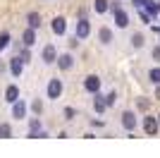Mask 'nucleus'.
<instances>
[{
  "label": "nucleus",
  "mask_w": 160,
  "mask_h": 158,
  "mask_svg": "<svg viewBox=\"0 0 160 158\" xmlns=\"http://www.w3.org/2000/svg\"><path fill=\"white\" fill-rule=\"evenodd\" d=\"M158 12H160V3H158Z\"/></svg>",
  "instance_id": "72a5a7b5"
},
{
  "label": "nucleus",
  "mask_w": 160,
  "mask_h": 158,
  "mask_svg": "<svg viewBox=\"0 0 160 158\" xmlns=\"http://www.w3.org/2000/svg\"><path fill=\"white\" fill-rule=\"evenodd\" d=\"M129 41H132V46H134V48H141V46H143V34H134Z\"/></svg>",
  "instance_id": "5701e85b"
},
{
  "label": "nucleus",
  "mask_w": 160,
  "mask_h": 158,
  "mask_svg": "<svg viewBox=\"0 0 160 158\" xmlns=\"http://www.w3.org/2000/svg\"><path fill=\"white\" fill-rule=\"evenodd\" d=\"M88 34H91V22L86 19V17H81L79 22H77V31H74V36H77V39H86Z\"/></svg>",
  "instance_id": "20e7f679"
},
{
  "label": "nucleus",
  "mask_w": 160,
  "mask_h": 158,
  "mask_svg": "<svg viewBox=\"0 0 160 158\" xmlns=\"http://www.w3.org/2000/svg\"><path fill=\"white\" fill-rule=\"evenodd\" d=\"M141 10H143V12H146L151 19H158V14H160V12H158V3H153V0H148V3L141 7Z\"/></svg>",
  "instance_id": "2eb2a0df"
},
{
  "label": "nucleus",
  "mask_w": 160,
  "mask_h": 158,
  "mask_svg": "<svg viewBox=\"0 0 160 158\" xmlns=\"http://www.w3.org/2000/svg\"><path fill=\"white\" fill-rule=\"evenodd\" d=\"M132 3H134V7H143L148 0H132Z\"/></svg>",
  "instance_id": "2f4dec72"
},
{
  "label": "nucleus",
  "mask_w": 160,
  "mask_h": 158,
  "mask_svg": "<svg viewBox=\"0 0 160 158\" xmlns=\"http://www.w3.org/2000/svg\"><path fill=\"white\" fill-rule=\"evenodd\" d=\"M115 14V24H117V29H127L129 26V14L122 10V7H117V10H112Z\"/></svg>",
  "instance_id": "9d476101"
},
{
  "label": "nucleus",
  "mask_w": 160,
  "mask_h": 158,
  "mask_svg": "<svg viewBox=\"0 0 160 158\" xmlns=\"http://www.w3.org/2000/svg\"><path fill=\"white\" fill-rule=\"evenodd\" d=\"M7 46H10V34L2 31V34H0V50H5Z\"/></svg>",
  "instance_id": "b1692460"
},
{
  "label": "nucleus",
  "mask_w": 160,
  "mask_h": 158,
  "mask_svg": "<svg viewBox=\"0 0 160 158\" xmlns=\"http://www.w3.org/2000/svg\"><path fill=\"white\" fill-rule=\"evenodd\" d=\"M93 110H96V113H105V110H108L105 98L100 96V91H98V93H93Z\"/></svg>",
  "instance_id": "f3484780"
},
{
  "label": "nucleus",
  "mask_w": 160,
  "mask_h": 158,
  "mask_svg": "<svg viewBox=\"0 0 160 158\" xmlns=\"http://www.w3.org/2000/svg\"><path fill=\"white\" fill-rule=\"evenodd\" d=\"M55 58H58V48H55L53 43L43 46V53H41V60H43L46 65H55Z\"/></svg>",
  "instance_id": "7ed1b4c3"
},
{
  "label": "nucleus",
  "mask_w": 160,
  "mask_h": 158,
  "mask_svg": "<svg viewBox=\"0 0 160 158\" xmlns=\"http://www.w3.org/2000/svg\"><path fill=\"white\" fill-rule=\"evenodd\" d=\"M46 96L50 101H58L62 96V79H50V82H48V89H46Z\"/></svg>",
  "instance_id": "f257e3e1"
},
{
  "label": "nucleus",
  "mask_w": 160,
  "mask_h": 158,
  "mask_svg": "<svg viewBox=\"0 0 160 158\" xmlns=\"http://www.w3.org/2000/svg\"><path fill=\"white\" fill-rule=\"evenodd\" d=\"M62 115H65V120H74V118H77V110H74V108H65Z\"/></svg>",
  "instance_id": "bb28decb"
},
{
  "label": "nucleus",
  "mask_w": 160,
  "mask_h": 158,
  "mask_svg": "<svg viewBox=\"0 0 160 158\" xmlns=\"http://www.w3.org/2000/svg\"><path fill=\"white\" fill-rule=\"evenodd\" d=\"M84 89H86L88 93H98L100 91V77L98 74H88V77L84 79Z\"/></svg>",
  "instance_id": "0eeeda50"
},
{
  "label": "nucleus",
  "mask_w": 160,
  "mask_h": 158,
  "mask_svg": "<svg viewBox=\"0 0 160 158\" xmlns=\"http://www.w3.org/2000/svg\"><path fill=\"white\" fill-rule=\"evenodd\" d=\"M31 110L36 113V115H41V113H43V101H41V98H33L31 101Z\"/></svg>",
  "instance_id": "4be33fe9"
},
{
  "label": "nucleus",
  "mask_w": 160,
  "mask_h": 158,
  "mask_svg": "<svg viewBox=\"0 0 160 158\" xmlns=\"http://www.w3.org/2000/svg\"><path fill=\"white\" fill-rule=\"evenodd\" d=\"M158 129H160L158 118L146 115V118H143V132H146V137H155V134H158Z\"/></svg>",
  "instance_id": "f03ea898"
},
{
  "label": "nucleus",
  "mask_w": 160,
  "mask_h": 158,
  "mask_svg": "<svg viewBox=\"0 0 160 158\" xmlns=\"http://www.w3.org/2000/svg\"><path fill=\"white\" fill-rule=\"evenodd\" d=\"M38 129H41V118L36 115V118H31V120H29V134H27V137H29V139H36Z\"/></svg>",
  "instance_id": "4468645a"
},
{
  "label": "nucleus",
  "mask_w": 160,
  "mask_h": 158,
  "mask_svg": "<svg viewBox=\"0 0 160 158\" xmlns=\"http://www.w3.org/2000/svg\"><path fill=\"white\" fill-rule=\"evenodd\" d=\"M19 58H22V62H24V65H27V62H31V53H29V48H27V46L22 48V53H19Z\"/></svg>",
  "instance_id": "393cba45"
},
{
  "label": "nucleus",
  "mask_w": 160,
  "mask_h": 158,
  "mask_svg": "<svg viewBox=\"0 0 160 158\" xmlns=\"http://www.w3.org/2000/svg\"><path fill=\"white\" fill-rule=\"evenodd\" d=\"M136 105H139V110H148L151 101H148V98H139V101H136Z\"/></svg>",
  "instance_id": "cd10ccee"
},
{
  "label": "nucleus",
  "mask_w": 160,
  "mask_h": 158,
  "mask_svg": "<svg viewBox=\"0 0 160 158\" xmlns=\"http://www.w3.org/2000/svg\"><path fill=\"white\" fill-rule=\"evenodd\" d=\"M93 10L98 14H105L110 10V0H93Z\"/></svg>",
  "instance_id": "a211bd4d"
},
{
  "label": "nucleus",
  "mask_w": 160,
  "mask_h": 158,
  "mask_svg": "<svg viewBox=\"0 0 160 158\" xmlns=\"http://www.w3.org/2000/svg\"><path fill=\"white\" fill-rule=\"evenodd\" d=\"M148 79H151V84L158 86V84H160V67H151V72H148Z\"/></svg>",
  "instance_id": "412c9836"
},
{
  "label": "nucleus",
  "mask_w": 160,
  "mask_h": 158,
  "mask_svg": "<svg viewBox=\"0 0 160 158\" xmlns=\"http://www.w3.org/2000/svg\"><path fill=\"white\" fill-rule=\"evenodd\" d=\"M158 125H160V115H158Z\"/></svg>",
  "instance_id": "f704fd0d"
},
{
  "label": "nucleus",
  "mask_w": 160,
  "mask_h": 158,
  "mask_svg": "<svg viewBox=\"0 0 160 158\" xmlns=\"http://www.w3.org/2000/svg\"><path fill=\"white\" fill-rule=\"evenodd\" d=\"M22 43L27 48H31L33 43H36V29H24V34H22Z\"/></svg>",
  "instance_id": "ddd939ff"
},
{
  "label": "nucleus",
  "mask_w": 160,
  "mask_h": 158,
  "mask_svg": "<svg viewBox=\"0 0 160 158\" xmlns=\"http://www.w3.org/2000/svg\"><path fill=\"white\" fill-rule=\"evenodd\" d=\"M27 22H29V29H38V26H41V14L38 12H29Z\"/></svg>",
  "instance_id": "6ab92c4d"
},
{
  "label": "nucleus",
  "mask_w": 160,
  "mask_h": 158,
  "mask_svg": "<svg viewBox=\"0 0 160 158\" xmlns=\"http://www.w3.org/2000/svg\"><path fill=\"white\" fill-rule=\"evenodd\" d=\"M12 137V125L10 122H0V139H10Z\"/></svg>",
  "instance_id": "aec40b11"
},
{
  "label": "nucleus",
  "mask_w": 160,
  "mask_h": 158,
  "mask_svg": "<svg viewBox=\"0 0 160 158\" xmlns=\"http://www.w3.org/2000/svg\"><path fill=\"white\" fill-rule=\"evenodd\" d=\"M103 98H105V105L110 108V105H115V101H117V93H115V91H110L108 96H103Z\"/></svg>",
  "instance_id": "a878e982"
},
{
  "label": "nucleus",
  "mask_w": 160,
  "mask_h": 158,
  "mask_svg": "<svg viewBox=\"0 0 160 158\" xmlns=\"http://www.w3.org/2000/svg\"><path fill=\"white\" fill-rule=\"evenodd\" d=\"M50 29H53L55 36H65V31H67V19H65V17H53Z\"/></svg>",
  "instance_id": "1a4fd4ad"
},
{
  "label": "nucleus",
  "mask_w": 160,
  "mask_h": 158,
  "mask_svg": "<svg viewBox=\"0 0 160 158\" xmlns=\"http://www.w3.org/2000/svg\"><path fill=\"white\" fill-rule=\"evenodd\" d=\"M27 110H29V108H27V103H24L22 98H17L12 103V118L14 120H24V118H27Z\"/></svg>",
  "instance_id": "6e6552de"
},
{
  "label": "nucleus",
  "mask_w": 160,
  "mask_h": 158,
  "mask_svg": "<svg viewBox=\"0 0 160 158\" xmlns=\"http://www.w3.org/2000/svg\"><path fill=\"white\" fill-rule=\"evenodd\" d=\"M151 55H153V60H158V62H160V46H153V50H151Z\"/></svg>",
  "instance_id": "c756f323"
},
{
  "label": "nucleus",
  "mask_w": 160,
  "mask_h": 158,
  "mask_svg": "<svg viewBox=\"0 0 160 158\" xmlns=\"http://www.w3.org/2000/svg\"><path fill=\"white\" fill-rule=\"evenodd\" d=\"M17 98H19V86H17V84H10V86L5 89V101L12 105Z\"/></svg>",
  "instance_id": "f8f14e48"
},
{
  "label": "nucleus",
  "mask_w": 160,
  "mask_h": 158,
  "mask_svg": "<svg viewBox=\"0 0 160 158\" xmlns=\"http://www.w3.org/2000/svg\"><path fill=\"white\" fill-rule=\"evenodd\" d=\"M10 72H12V77H22V72H24V62H22L19 55H14V58L10 60Z\"/></svg>",
  "instance_id": "9b49d317"
},
{
  "label": "nucleus",
  "mask_w": 160,
  "mask_h": 158,
  "mask_svg": "<svg viewBox=\"0 0 160 158\" xmlns=\"http://www.w3.org/2000/svg\"><path fill=\"white\" fill-rule=\"evenodd\" d=\"M55 62H58V67H60L62 72H67V70H72V67H74V58H72V53H60V55L55 58Z\"/></svg>",
  "instance_id": "39448f33"
},
{
  "label": "nucleus",
  "mask_w": 160,
  "mask_h": 158,
  "mask_svg": "<svg viewBox=\"0 0 160 158\" xmlns=\"http://www.w3.org/2000/svg\"><path fill=\"white\" fill-rule=\"evenodd\" d=\"M122 127H124L129 134H134V129H136V115H134L132 110H124V113H122Z\"/></svg>",
  "instance_id": "423d86ee"
},
{
  "label": "nucleus",
  "mask_w": 160,
  "mask_h": 158,
  "mask_svg": "<svg viewBox=\"0 0 160 158\" xmlns=\"http://www.w3.org/2000/svg\"><path fill=\"white\" fill-rule=\"evenodd\" d=\"M155 101H160V84L155 86Z\"/></svg>",
  "instance_id": "473e14b6"
},
{
  "label": "nucleus",
  "mask_w": 160,
  "mask_h": 158,
  "mask_svg": "<svg viewBox=\"0 0 160 158\" xmlns=\"http://www.w3.org/2000/svg\"><path fill=\"white\" fill-rule=\"evenodd\" d=\"M98 39H100V43H103V46L112 43V29H110V26H103V29L98 31Z\"/></svg>",
  "instance_id": "dca6fc26"
},
{
  "label": "nucleus",
  "mask_w": 160,
  "mask_h": 158,
  "mask_svg": "<svg viewBox=\"0 0 160 158\" xmlns=\"http://www.w3.org/2000/svg\"><path fill=\"white\" fill-rule=\"evenodd\" d=\"M79 46V39H77V36H72V39H69V48H77Z\"/></svg>",
  "instance_id": "7c9ffc66"
},
{
  "label": "nucleus",
  "mask_w": 160,
  "mask_h": 158,
  "mask_svg": "<svg viewBox=\"0 0 160 158\" xmlns=\"http://www.w3.org/2000/svg\"><path fill=\"white\" fill-rule=\"evenodd\" d=\"M139 17H141V22H143V24H153V19H151V17H148V14L141 10V7H139Z\"/></svg>",
  "instance_id": "c85d7f7f"
}]
</instances>
